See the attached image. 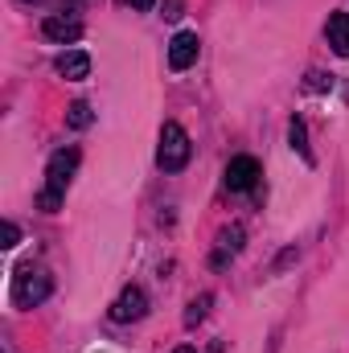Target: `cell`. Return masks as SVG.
<instances>
[{
    "instance_id": "1",
    "label": "cell",
    "mask_w": 349,
    "mask_h": 353,
    "mask_svg": "<svg viewBox=\"0 0 349 353\" xmlns=\"http://www.w3.org/2000/svg\"><path fill=\"white\" fill-rule=\"evenodd\" d=\"M79 161H83L79 148H58V152L50 157V165H46V185H41V193H37V210L58 214V205H62L70 181L79 173Z\"/></svg>"
},
{
    "instance_id": "2",
    "label": "cell",
    "mask_w": 349,
    "mask_h": 353,
    "mask_svg": "<svg viewBox=\"0 0 349 353\" xmlns=\"http://www.w3.org/2000/svg\"><path fill=\"white\" fill-rule=\"evenodd\" d=\"M54 292V279H50V271L46 267H33V263H21L12 271V304L17 308H37L46 296Z\"/></svg>"
},
{
    "instance_id": "3",
    "label": "cell",
    "mask_w": 349,
    "mask_h": 353,
    "mask_svg": "<svg viewBox=\"0 0 349 353\" xmlns=\"http://www.w3.org/2000/svg\"><path fill=\"white\" fill-rule=\"evenodd\" d=\"M189 157H193L189 132L169 119V123L161 128V144H157V165H161V173H181V169L189 165Z\"/></svg>"
},
{
    "instance_id": "4",
    "label": "cell",
    "mask_w": 349,
    "mask_h": 353,
    "mask_svg": "<svg viewBox=\"0 0 349 353\" xmlns=\"http://www.w3.org/2000/svg\"><path fill=\"white\" fill-rule=\"evenodd\" d=\"M144 312H148V296H144V288H136V283H128V288L115 296V304H111V321H115V325H136V321H144Z\"/></svg>"
},
{
    "instance_id": "5",
    "label": "cell",
    "mask_w": 349,
    "mask_h": 353,
    "mask_svg": "<svg viewBox=\"0 0 349 353\" xmlns=\"http://www.w3.org/2000/svg\"><path fill=\"white\" fill-rule=\"evenodd\" d=\"M259 161L255 157H230V165H226V189L230 193H247V189H255L259 185Z\"/></svg>"
},
{
    "instance_id": "6",
    "label": "cell",
    "mask_w": 349,
    "mask_h": 353,
    "mask_svg": "<svg viewBox=\"0 0 349 353\" xmlns=\"http://www.w3.org/2000/svg\"><path fill=\"white\" fill-rule=\"evenodd\" d=\"M41 37L46 41H58V46H74L83 37V21L79 17H66V12H54L41 21Z\"/></svg>"
},
{
    "instance_id": "7",
    "label": "cell",
    "mask_w": 349,
    "mask_h": 353,
    "mask_svg": "<svg viewBox=\"0 0 349 353\" xmlns=\"http://www.w3.org/2000/svg\"><path fill=\"white\" fill-rule=\"evenodd\" d=\"M197 54H201V41H197V33L181 29L173 41H169V70H189V66L197 62Z\"/></svg>"
},
{
    "instance_id": "8",
    "label": "cell",
    "mask_w": 349,
    "mask_h": 353,
    "mask_svg": "<svg viewBox=\"0 0 349 353\" xmlns=\"http://www.w3.org/2000/svg\"><path fill=\"white\" fill-rule=\"evenodd\" d=\"M54 70H58L62 79L79 83V79H87V74H90V54H83V50H66V54H58Z\"/></svg>"
},
{
    "instance_id": "9",
    "label": "cell",
    "mask_w": 349,
    "mask_h": 353,
    "mask_svg": "<svg viewBox=\"0 0 349 353\" xmlns=\"http://www.w3.org/2000/svg\"><path fill=\"white\" fill-rule=\"evenodd\" d=\"M325 37H329V46H333V54L349 58V12H329Z\"/></svg>"
},
{
    "instance_id": "10",
    "label": "cell",
    "mask_w": 349,
    "mask_h": 353,
    "mask_svg": "<svg viewBox=\"0 0 349 353\" xmlns=\"http://www.w3.org/2000/svg\"><path fill=\"white\" fill-rule=\"evenodd\" d=\"M239 251H243V226H230V230H222V234H218V251H214V259H210V263L222 271V267L230 263Z\"/></svg>"
},
{
    "instance_id": "11",
    "label": "cell",
    "mask_w": 349,
    "mask_h": 353,
    "mask_svg": "<svg viewBox=\"0 0 349 353\" xmlns=\"http://www.w3.org/2000/svg\"><path fill=\"white\" fill-rule=\"evenodd\" d=\"M288 144H292L308 165L317 161V157H312V148H308V128H304V119H292V123H288Z\"/></svg>"
},
{
    "instance_id": "12",
    "label": "cell",
    "mask_w": 349,
    "mask_h": 353,
    "mask_svg": "<svg viewBox=\"0 0 349 353\" xmlns=\"http://www.w3.org/2000/svg\"><path fill=\"white\" fill-rule=\"evenodd\" d=\"M94 123V111H90L87 99H74L70 107H66V128H74V132H83V128H90Z\"/></svg>"
},
{
    "instance_id": "13",
    "label": "cell",
    "mask_w": 349,
    "mask_h": 353,
    "mask_svg": "<svg viewBox=\"0 0 349 353\" xmlns=\"http://www.w3.org/2000/svg\"><path fill=\"white\" fill-rule=\"evenodd\" d=\"M210 304H214V296H210V292H201V296H193V300H189V312H185V329H197V325L206 321V312H210Z\"/></svg>"
},
{
    "instance_id": "14",
    "label": "cell",
    "mask_w": 349,
    "mask_h": 353,
    "mask_svg": "<svg viewBox=\"0 0 349 353\" xmlns=\"http://www.w3.org/2000/svg\"><path fill=\"white\" fill-rule=\"evenodd\" d=\"M296 259H300V247H288V251H283V255H279V259H275V267H271V271H275V275H279V271H283V267H292V263H296Z\"/></svg>"
},
{
    "instance_id": "15",
    "label": "cell",
    "mask_w": 349,
    "mask_h": 353,
    "mask_svg": "<svg viewBox=\"0 0 349 353\" xmlns=\"http://www.w3.org/2000/svg\"><path fill=\"white\" fill-rule=\"evenodd\" d=\"M17 243H21V230H17V222H4V243H0V247H4V251H12Z\"/></svg>"
},
{
    "instance_id": "16",
    "label": "cell",
    "mask_w": 349,
    "mask_h": 353,
    "mask_svg": "<svg viewBox=\"0 0 349 353\" xmlns=\"http://www.w3.org/2000/svg\"><path fill=\"white\" fill-rule=\"evenodd\" d=\"M165 21H177L181 17V0H165V12H161Z\"/></svg>"
},
{
    "instance_id": "17",
    "label": "cell",
    "mask_w": 349,
    "mask_h": 353,
    "mask_svg": "<svg viewBox=\"0 0 349 353\" xmlns=\"http://www.w3.org/2000/svg\"><path fill=\"white\" fill-rule=\"evenodd\" d=\"M128 4H132V8H136V12H148V8H152V4H157V0H128Z\"/></svg>"
},
{
    "instance_id": "18",
    "label": "cell",
    "mask_w": 349,
    "mask_h": 353,
    "mask_svg": "<svg viewBox=\"0 0 349 353\" xmlns=\"http://www.w3.org/2000/svg\"><path fill=\"white\" fill-rule=\"evenodd\" d=\"M177 353H197V350H189V345H181V350H177Z\"/></svg>"
},
{
    "instance_id": "19",
    "label": "cell",
    "mask_w": 349,
    "mask_h": 353,
    "mask_svg": "<svg viewBox=\"0 0 349 353\" xmlns=\"http://www.w3.org/2000/svg\"><path fill=\"white\" fill-rule=\"evenodd\" d=\"M25 4H33V0H25Z\"/></svg>"
}]
</instances>
